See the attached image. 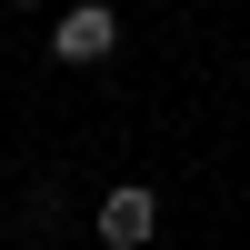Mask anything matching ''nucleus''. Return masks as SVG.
I'll return each instance as SVG.
<instances>
[{
    "label": "nucleus",
    "mask_w": 250,
    "mask_h": 250,
    "mask_svg": "<svg viewBox=\"0 0 250 250\" xmlns=\"http://www.w3.org/2000/svg\"><path fill=\"white\" fill-rule=\"evenodd\" d=\"M110 50H120V10L110 0H70V10L50 20V60L60 70H100Z\"/></svg>",
    "instance_id": "f257e3e1"
},
{
    "label": "nucleus",
    "mask_w": 250,
    "mask_h": 250,
    "mask_svg": "<svg viewBox=\"0 0 250 250\" xmlns=\"http://www.w3.org/2000/svg\"><path fill=\"white\" fill-rule=\"evenodd\" d=\"M150 230H160V190H140V180H120V190L100 200V240H110V250H140Z\"/></svg>",
    "instance_id": "f03ea898"
},
{
    "label": "nucleus",
    "mask_w": 250,
    "mask_h": 250,
    "mask_svg": "<svg viewBox=\"0 0 250 250\" xmlns=\"http://www.w3.org/2000/svg\"><path fill=\"white\" fill-rule=\"evenodd\" d=\"M20 10H40V0H20Z\"/></svg>",
    "instance_id": "7ed1b4c3"
}]
</instances>
